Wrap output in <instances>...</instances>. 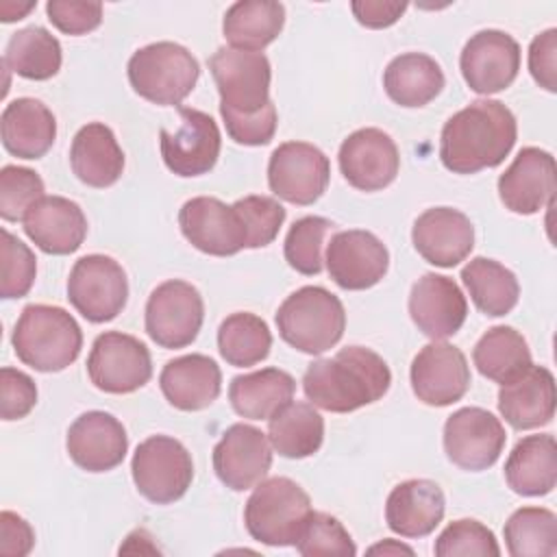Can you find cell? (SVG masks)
<instances>
[{"label": "cell", "instance_id": "cell-4", "mask_svg": "<svg viewBox=\"0 0 557 557\" xmlns=\"http://www.w3.org/2000/svg\"><path fill=\"white\" fill-rule=\"evenodd\" d=\"M276 329L285 344L307 355L333 348L346 329L342 300L320 285H305L289 294L276 311Z\"/></svg>", "mask_w": 557, "mask_h": 557}, {"label": "cell", "instance_id": "cell-7", "mask_svg": "<svg viewBox=\"0 0 557 557\" xmlns=\"http://www.w3.org/2000/svg\"><path fill=\"white\" fill-rule=\"evenodd\" d=\"M131 472L137 492L154 505L178 500L191 485L189 450L170 435H150L133 453Z\"/></svg>", "mask_w": 557, "mask_h": 557}, {"label": "cell", "instance_id": "cell-35", "mask_svg": "<svg viewBox=\"0 0 557 557\" xmlns=\"http://www.w3.org/2000/svg\"><path fill=\"white\" fill-rule=\"evenodd\" d=\"M272 448L287 459H305L324 442V420L309 403H287L268 420Z\"/></svg>", "mask_w": 557, "mask_h": 557}, {"label": "cell", "instance_id": "cell-53", "mask_svg": "<svg viewBox=\"0 0 557 557\" xmlns=\"http://www.w3.org/2000/svg\"><path fill=\"white\" fill-rule=\"evenodd\" d=\"M37 2H26V4H15V2H2L0 4V20L2 22H15L22 20L30 9H35Z\"/></svg>", "mask_w": 557, "mask_h": 557}, {"label": "cell", "instance_id": "cell-6", "mask_svg": "<svg viewBox=\"0 0 557 557\" xmlns=\"http://www.w3.org/2000/svg\"><path fill=\"white\" fill-rule=\"evenodd\" d=\"M128 83L144 100L176 107L198 83L200 65L181 44L157 41L133 52L126 65Z\"/></svg>", "mask_w": 557, "mask_h": 557}, {"label": "cell", "instance_id": "cell-12", "mask_svg": "<svg viewBox=\"0 0 557 557\" xmlns=\"http://www.w3.org/2000/svg\"><path fill=\"white\" fill-rule=\"evenodd\" d=\"M329 157L307 141H285L270 154L268 185L292 205H313L329 187Z\"/></svg>", "mask_w": 557, "mask_h": 557}, {"label": "cell", "instance_id": "cell-38", "mask_svg": "<svg viewBox=\"0 0 557 557\" xmlns=\"http://www.w3.org/2000/svg\"><path fill=\"white\" fill-rule=\"evenodd\" d=\"M61 44L41 26H26L11 35L4 67L28 81H48L61 70Z\"/></svg>", "mask_w": 557, "mask_h": 557}, {"label": "cell", "instance_id": "cell-20", "mask_svg": "<svg viewBox=\"0 0 557 557\" xmlns=\"http://www.w3.org/2000/svg\"><path fill=\"white\" fill-rule=\"evenodd\" d=\"M183 237L205 255L231 257L246 248L244 228L233 205L213 196H196L178 211Z\"/></svg>", "mask_w": 557, "mask_h": 557}, {"label": "cell", "instance_id": "cell-25", "mask_svg": "<svg viewBox=\"0 0 557 557\" xmlns=\"http://www.w3.org/2000/svg\"><path fill=\"white\" fill-rule=\"evenodd\" d=\"M24 233L48 255H72L87 237L83 209L63 196H44L24 215Z\"/></svg>", "mask_w": 557, "mask_h": 557}, {"label": "cell", "instance_id": "cell-21", "mask_svg": "<svg viewBox=\"0 0 557 557\" xmlns=\"http://www.w3.org/2000/svg\"><path fill=\"white\" fill-rule=\"evenodd\" d=\"M555 157L542 148H522L498 178V196L505 209L531 215L553 205Z\"/></svg>", "mask_w": 557, "mask_h": 557}, {"label": "cell", "instance_id": "cell-27", "mask_svg": "<svg viewBox=\"0 0 557 557\" xmlns=\"http://www.w3.org/2000/svg\"><path fill=\"white\" fill-rule=\"evenodd\" d=\"M444 511V492L435 481L409 479L389 492L385 503V522L403 537H424L435 531Z\"/></svg>", "mask_w": 557, "mask_h": 557}, {"label": "cell", "instance_id": "cell-16", "mask_svg": "<svg viewBox=\"0 0 557 557\" xmlns=\"http://www.w3.org/2000/svg\"><path fill=\"white\" fill-rule=\"evenodd\" d=\"M331 278L350 292L374 287L389 268L385 244L370 231H339L326 244L324 255Z\"/></svg>", "mask_w": 557, "mask_h": 557}, {"label": "cell", "instance_id": "cell-2", "mask_svg": "<svg viewBox=\"0 0 557 557\" xmlns=\"http://www.w3.org/2000/svg\"><path fill=\"white\" fill-rule=\"evenodd\" d=\"M389 383V366L366 346H346L333 357L315 359L302 376V389L311 405L333 413H348L376 403Z\"/></svg>", "mask_w": 557, "mask_h": 557}, {"label": "cell", "instance_id": "cell-29", "mask_svg": "<svg viewBox=\"0 0 557 557\" xmlns=\"http://www.w3.org/2000/svg\"><path fill=\"white\" fill-rule=\"evenodd\" d=\"M2 146L20 159L44 157L57 137L54 113L37 98L11 100L0 117Z\"/></svg>", "mask_w": 557, "mask_h": 557}, {"label": "cell", "instance_id": "cell-23", "mask_svg": "<svg viewBox=\"0 0 557 557\" xmlns=\"http://www.w3.org/2000/svg\"><path fill=\"white\" fill-rule=\"evenodd\" d=\"M411 242L424 261L437 268H455L474 248V226L457 209L433 207L416 218Z\"/></svg>", "mask_w": 557, "mask_h": 557}, {"label": "cell", "instance_id": "cell-49", "mask_svg": "<svg viewBox=\"0 0 557 557\" xmlns=\"http://www.w3.org/2000/svg\"><path fill=\"white\" fill-rule=\"evenodd\" d=\"M48 20L54 28L65 35H85L100 26L102 4L100 2H78V0H50L46 4Z\"/></svg>", "mask_w": 557, "mask_h": 557}, {"label": "cell", "instance_id": "cell-51", "mask_svg": "<svg viewBox=\"0 0 557 557\" xmlns=\"http://www.w3.org/2000/svg\"><path fill=\"white\" fill-rule=\"evenodd\" d=\"M35 544L33 527L13 511L0 513V553L9 557L28 555Z\"/></svg>", "mask_w": 557, "mask_h": 557}, {"label": "cell", "instance_id": "cell-22", "mask_svg": "<svg viewBox=\"0 0 557 557\" xmlns=\"http://www.w3.org/2000/svg\"><path fill=\"white\" fill-rule=\"evenodd\" d=\"M65 448L78 468L87 472H107L124 461L128 435L115 416L107 411H87L70 424Z\"/></svg>", "mask_w": 557, "mask_h": 557}, {"label": "cell", "instance_id": "cell-40", "mask_svg": "<svg viewBox=\"0 0 557 557\" xmlns=\"http://www.w3.org/2000/svg\"><path fill=\"white\" fill-rule=\"evenodd\" d=\"M505 544L513 557L557 555V516L544 507H520L505 522Z\"/></svg>", "mask_w": 557, "mask_h": 557}, {"label": "cell", "instance_id": "cell-34", "mask_svg": "<svg viewBox=\"0 0 557 557\" xmlns=\"http://www.w3.org/2000/svg\"><path fill=\"white\" fill-rule=\"evenodd\" d=\"M285 7L274 0H239L222 20V33L231 48L259 52L283 30Z\"/></svg>", "mask_w": 557, "mask_h": 557}, {"label": "cell", "instance_id": "cell-32", "mask_svg": "<svg viewBox=\"0 0 557 557\" xmlns=\"http://www.w3.org/2000/svg\"><path fill=\"white\" fill-rule=\"evenodd\" d=\"M296 392V381L281 368H263L239 374L228 385V400L235 413L248 420H270Z\"/></svg>", "mask_w": 557, "mask_h": 557}, {"label": "cell", "instance_id": "cell-1", "mask_svg": "<svg viewBox=\"0 0 557 557\" xmlns=\"http://www.w3.org/2000/svg\"><path fill=\"white\" fill-rule=\"evenodd\" d=\"M516 137V117L500 100H474L446 120L440 137V159L455 174H474L500 165Z\"/></svg>", "mask_w": 557, "mask_h": 557}, {"label": "cell", "instance_id": "cell-47", "mask_svg": "<svg viewBox=\"0 0 557 557\" xmlns=\"http://www.w3.org/2000/svg\"><path fill=\"white\" fill-rule=\"evenodd\" d=\"M220 115L228 137L242 146H265L276 133V107L272 100L255 113H235L220 107Z\"/></svg>", "mask_w": 557, "mask_h": 557}, {"label": "cell", "instance_id": "cell-9", "mask_svg": "<svg viewBox=\"0 0 557 557\" xmlns=\"http://www.w3.org/2000/svg\"><path fill=\"white\" fill-rule=\"evenodd\" d=\"M205 302L187 281H165L152 289L146 302V333L161 348L189 346L202 326Z\"/></svg>", "mask_w": 557, "mask_h": 557}, {"label": "cell", "instance_id": "cell-10", "mask_svg": "<svg viewBox=\"0 0 557 557\" xmlns=\"http://www.w3.org/2000/svg\"><path fill=\"white\" fill-rule=\"evenodd\" d=\"M218 85L220 107L235 113H255L270 102V61L263 52L218 48L209 59Z\"/></svg>", "mask_w": 557, "mask_h": 557}, {"label": "cell", "instance_id": "cell-14", "mask_svg": "<svg viewBox=\"0 0 557 557\" xmlns=\"http://www.w3.org/2000/svg\"><path fill=\"white\" fill-rule=\"evenodd\" d=\"M466 85L474 94H496L507 89L520 70V46L503 30L487 28L472 35L459 57Z\"/></svg>", "mask_w": 557, "mask_h": 557}, {"label": "cell", "instance_id": "cell-44", "mask_svg": "<svg viewBox=\"0 0 557 557\" xmlns=\"http://www.w3.org/2000/svg\"><path fill=\"white\" fill-rule=\"evenodd\" d=\"M44 198L41 176L22 165H4L0 170V215L7 222H20L30 207Z\"/></svg>", "mask_w": 557, "mask_h": 557}, {"label": "cell", "instance_id": "cell-43", "mask_svg": "<svg viewBox=\"0 0 557 557\" xmlns=\"http://www.w3.org/2000/svg\"><path fill=\"white\" fill-rule=\"evenodd\" d=\"M300 555L315 557V555H339L352 557L357 555V546L344 524L324 511H311L309 520L305 522L296 544Z\"/></svg>", "mask_w": 557, "mask_h": 557}, {"label": "cell", "instance_id": "cell-31", "mask_svg": "<svg viewBox=\"0 0 557 557\" xmlns=\"http://www.w3.org/2000/svg\"><path fill=\"white\" fill-rule=\"evenodd\" d=\"M505 481L520 496H544L557 483V444L548 433L522 437L505 461Z\"/></svg>", "mask_w": 557, "mask_h": 557}, {"label": "cell", "instance_id": "cell-30", "mask_svg": "<svg viewBox=\"0 0 557 557\" xmlns=\"http://www.w3.org/2000/svg\"><path fill=\"white\" fill-rule=\"evenodd\" d=\"M70 165L81 183L104 189L122 176L124 152L107 124L89 122L72 139Z\"/></svg>", "mask_w": 557, "mask_h": 557}, {"label": "cell", "instance_id": "cell-36", "mask_svg": "<svg viewBox=\"0 0 557 557\" xmlns=\"http://www.w3.org/2000/svg\"><path fill=\"white\" fill-rule=\"evenodd\" d=\"M472 361L485 379L500 385L518 379L533 366L531 350L522 333L505 324L492 326L481 335L472 350Z\"/></svg>", "mask_w": 557, "mask_h": 557}, {"label": "cell", "instance_id": "cell-52", "mask_svg": "<svg viewBox=\"0 0 557 557\" xmlns=\"http://www.w3.org/2000/svg\"><path fill=\"white\" fill-rule=\"evenodd\" d=\"M407 2H385V0H355L350 4L352 15L366 28H387L400 20L407 11Z\"/></svg>", "mask_w": 557, "mask_h": 557}, {"label": "cell", "instance_id": "cell-3", "mask_svg": "<svg viewBox=\"0 0 557 557\" xmlns=\"http://www.w3.org/2000/svg\"><path fill=\"white\" fill-rule=\"evenodd\" d=\"M11 344L17 359L33 370L61 372L78 359L83 331L63 307L28 305L17 318Z\"/></svg>", "mask_w": 557, "mask_h": 557}, {"label": "cell", "instance_id": "cell-17", "mask_svg": "<svg viewBox=\"0 0 557 557\" xmlns=\"http://www.w3.org/2000/svg\"><path fill=\"white\" fill-rule=\"evenodd\" d=\"M411 389L424 405L446 407L463 398L470 387L466 355L446 342L426 344L411 361Z\"/></svg>", "mask_w": 557, "mask_h": 557}, {"label": "cell", "instance_id": "cell-11", "mask_svg": "<svg viewBox=\"0 0 557 557\" xmlns=\"http://www.w3.org/2000/svg\"><path fill=\"white\" fill-rule=\"evenodd\" d=\"M87 374L100 392L131 394L144 387L152 376L150 350L133 335L107 331L91 344Z\"/></svg>", "mask_w": 557, "mask_h": 557}, {"label": "cell", "instance_id": "cell-42", "mask_svg": "<svg viewBox=\"0 0 557 557\" xmlns=\"http://www.w3.org/2000/svg\"><path fill=\"white\" fill-rule=\"evenodd\" d=\"M244 228L246 248H263L272 244L285 222V209L270 196H244L233 202Z\"/></svg>", "mask_w": 557, "mask_h": 557}, {"label": "cell", "instance_id": "cell-50", "mask_svg": "<svg viewBox=\"0 0 557 557\" xmlns=\"http://www.w3.org/2000/svg\"><path fill=\"white\" fill-rule=\"evenodd\" d=\"M529 72L546 91H557V28L533 37L529 46Z\"/></svg>", "mask_w": 557, "mask_h": 557}, {"label": "cell", "instance_id": "cell-24", "mask_svg": "<svg viewBox=\"0 0 557 557\" xmlns=\"http://www.w3.org/2000/svg\"><path fill=\"white\" fill-rule=\"evenodd\" d=\"M409 315L418 331L433 342L455 335L468 315V302L459 285L442 274H424L409 294Z\"/></svg>", "mask_w": 557, "mask_h": 557}, {"label": "cell", "instance_id": "cell-19", "mask_svg": "<svg viewBox=\"0 0 557 557\" xmlns=\"http://www.w3.org/2000/svg\"><path fill=\"white\" fill-rule=\"evenodd\" d=\"M337 161L348 185L361 191H379L394 183L400 152L385 131L359 128L342 141Z\"/></svg>", "mask_w": 557, "mask_h": 557}, {"label": "cell", "instance_id": "cell-54", "mask_svg": "<svg viewBox=\"0 0 557 557\" xmlns=\"http://www.w3.org/2000/svg\"><path fill=\"white\" fill-rule=\"evenodd\" d=\"M368 553H370V555H400V553L413 555V548H409V546H405V544H400V542H396V540H383L381 544L370 546Z\"/></svg>", "mask_w": 557, "mask_h": 557}, {"label": "cell", "instance_id": "cell-37", "mask_svg": "<svg viewBox=\"0 0 557 557\" xmlns=\"http://www.w3.org/2000/svg\"><path fill=\"white\" fill-rule=\"evenodd\" d=\"M461 281L474 307L485 315L498 318L518 305L520 285L516 274L494 259H470L461 270Z\"/></svg>", "mask_w": 557, "mask_h": 557}, {"label": "cell", "instance_id": "cell-33", "mask_svg": "<svg viewBox=\"0 0 557 557\" xmlns=\"http://www.w3.org/2000/svg\"><path fill=\"white\" fill-rule=\"evenodd\" d=\"M383 87L392 102L400 107H424L444 87L440 63L422 52H405L394 57L383 72Z\"/></svg>", "mask_w": 557, "mask_h": 557}, {"label": "cell", "instance_id": "cell-5", "mask_svg": "<svg viewBox=\"0 0 557 557\" xmlns=\"http://www.w3.org/2000/svg\"><path fill=\"white\" fill-rule=\"evenodd\" d=\"M311 511V498L296 481L272 476L255 485L244 507V522L252 540L268 546H292Z\"/></svg>", "mask_w": 557, "mask_h": 557}, {"label": "cell", "instance_id": "cell-39", "mask_svg": "<svg viewBox=\"0 0 557 557\" xmlns=\"http://www.w3.org/2000/svg\"><path fill=\"white\" fill-rule=\"evenodd\" d=\"M270 348L272 333L265 320L250 311L226 315L218 329V350L228 366H255L270 355Z\"/></svg>", "mask_w": 557, "mask_h": 557}, {"label": "cell", "instance_id": "cell-48", "mask_svg": "<svg viewBox=\"0 0 557 557\" xmlns=\"http://www.w3.org/2000/svg\"><path fill=\"white\" fill-rule=\"evenodd\" d=\"M37 403L35 381L15 368L0 370V416L2 420H20L33 411Z\"/></svg>", "mask_w": 557, "mask_h": 557}, {"label": "cell", "instance_id": "cell-46", "mask_svg": "<svg viewBox=\"0 0 557 557\" xmlns=\"http://www.w3.org/2000/svg\"><path fill=\"white\" fill-rule=\"evenodd\" d=\"M37 274V259L33 250L17 239L13 233L2 228V278H0V296L24 298Z\"/></svg>", "mask_w": 557, "mask_h": 557}, {"label": "cell", "instance_id": "cell-15", "mask_svg": "<svg viewBox=\"0 0 557 557\" xmlns=\"http://www.w3.org/2000/svg\"><path fill=\"white\" fill-rule=\"evenodd\" d=\"M159 137L165 168L187 178L207 174L215 165L222 148L220 128L213 117L189 107H181V126L174 133L161 128Z\"/></svg>", "mask_w": 557, "mask_h": 557}, {"label": "cell", "instance_id": "cell-13", "mask_svg": "<svg viewBox=\"0 0 557 557\" xmlns=\"http://www.w3.org/2000/svg\"><path fill=\"white\" fill-rule=\"evenodd\" d=\"M505 442L503 422L481 407H461L444 424L446 457L461 470L492 468L505 450Z\"/></svg>", "mask_w": 557, "mask_h": 557}, {"label": "cell", "instance_id": "cell-8", "mask_svg": "<svg viewBox=\"0 0 557 557\" xmlns=\"http://www.w3.org/2000/svg\"><path fill=\"white\" fill-rule=\"evenodd\" d=\"M67 300L94 324L113 320L128 300L124 268L107 255L81 257L70 270Z\"/></svg>", "mask_w": 557, "mask_h": 557}, {"label": "cell", "instance_id": "cell-45", "mask_svg": "<svg viewBox=\"0 0 557 557\" xmlns=\"http://www.w3.org/2000/svg\"><path fill=\"white\" fill-rule=\"evenodd\" d=\"M433 550L437 557H457V555H463V557L492 555V557H496V555H500L494 533L485 524H481L479 520H472V518L450 522L437 535Z\"/></svg>", "mask_w": 557, "mask_h": 557}, {"label": "cell", "instance_id": "cell-41", "mask_svg": "<svg viewBox=\"0 0 557 557\" xmlns=\"http://www.w3.org/2000/svg\"><path fill=\"white\" fill-rule=\"evenodd\" d=\"M333 228V222L320 215H305L296 220L285 237L283 252L289 268L305 276L320 274L324 268L322 244L326 233Z\"/></svg>", "mask_w": 557, "mask_h": 557}, {"label": "cell", "instance_id": "cell-18", "mask_svg": "<svg viewBox=\"0 0 557 557\" xmlns=\"http://www.w3.org/2000/svg\"><path fill=\"white\" fill-rule=\"evenodd\" d=\"M272 466V444L252 424H231L213 448V470L233 492L255 487Z\"/></svg>", "mask_w": 557, "mask_h": 557}, {"label": "cell", "instance_id": "cell-28", "mask_svg": "<svg viewBox=\"0 0 557 557\" xmlns=\"http://www.w3.org/2000/svg\"><path fill=\"white\" fill-rule=\"evenodd\" d=\"M159 385L172 407L200 411L220 396L222 372L211 357L191 352L168 361L159 374Z\"/></svg>", "mask_w": 557, "mask_h": 557}, {"label": "cell", "instance_id": "cell-26", "mask_svg": "<svg viewBox=\"0 0 557 557\" xmlns=\"http://www.w3.org/2000/svg\"><path fill=\"white\" fill-rule=\"evenodd\" d=\"M498 411L516 431L544 426L555 416V376L544 366H531L498 389Z\"/></svg>", "mask_w": 557, "mask_h": 557}]
</instances>
